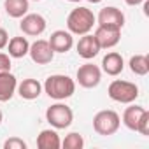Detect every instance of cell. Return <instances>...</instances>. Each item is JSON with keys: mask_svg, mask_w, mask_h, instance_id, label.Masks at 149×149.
<instances>
[{"mask_svg": "<svg viewBox=\"0 0 149 149\" xmlns=\"http://www.w3.org/2000/svg\"><path fill=\"white\" fill-rule=\"evenodd\" d=\"M42 90L47 93L49 98L65 100V98L72 97L74 91H76V81L70 79L68 76H63V74H53V76H49L46 79Z\"/></svg>", "mask_w": 149, "mask_h": 149, "instance_id": "1", "label": "cell"}, {"mask_svg": "<svg viewBox=\"0 0 149 149\" xmlns=\"http://www.w3.org/2000/svg\"><path fill=\"white\" fill-rule=\"evenodd\" d=\"M97 18L95 14L88 9V7H77L70 11L68 18H67V28L72 35H84L90 33L91 28L95 26Z\"/></svg>", "mask_w": 149, "mask_h": 149, "instance_id": "2", "label": "cell"}, {"mask_svg": "<svg viewBox=\"0 0 149 149\" xmlns=\"http://www.w3.org/2000/svg\"><path fill=\"white\" fill-rule=\"evenodd\" d=\"M119 125H121V118L116 111H111V109H105V111H100L95 114L93 118V130L98 133V135H104V137H109V135H114L118 130H119Z\"/></svg>", "mask_w": 149, "mask_h": 149, "instance_id": "3", "label": "cell"}, {"mask_svg": "<svg viewBox=\"0 0 149 149\" xmlns=\"http://www.w3.org/2000/svg\"><path fill=\"white\" fill-rule=\"evenodd\" d=\"M107 93L109 97L114 100V102H119V104H132L137 100L139 97V86L135 83H130V81H121V79H116L109 84L107 88Z\"/></svg>", "mask_w": 149, "mask_h": 149, "instance_id": "4", "label": "cell"}, {"mask_svg": "<svg viewBox=\"0 0 149 149\" xmlns=\"http://www.w3.org/2000/svg\"><path fill=\"white\" fill-rule=\"evenodd\" d=\"M46 119H47V123L53 126V128H56V130H65V128H68L70 125H72V121H74V112H72V109L68 107V105H65V104H53L51 107H47V111H46Z\"/></svg>", "mask_w": 149, "mask_h": 149, "instance_id": "5", "label": "cell"}, {"mask_svg": "<svg viewBox=\"0 0 149 149\" xmlns=\"http://www.w3.org/2000/svg\"><path fill=\"white\" fill-rule=\"evenodd\" d=\"M76 79H77L79 86H83V88H88V90L97 88L102 81V70L93 63H84L77 68Z\"/></svg>", "mask_w": 149, "mask_h": 149, "instance_id": "6", "label": "cell"}, {"mask_svg": "<svg viewBox=\"0 0 149 149\" xmlns=\"http://www.w3.org/2000/svg\"><path fill=\"white\" fill-rule=\"evenodd\" d=\"M28 54H30L32 61L37 63V65H47V63H51L53 58H54V51L51 49L49 42H47V40H42V39H39V40H35L33 44H30Z\"/></svg>", "mask_w": 149, "mask_h": 149, "instance_id": "7", "label": "cell"}, {"mask_svg": "<svg viewBox=\"0 0 149 149\" xmlns=\"http://www.w3.org/2000/svg\"><path fill=\"white\" fill-rule=\"evenodd\" d=\"M93 35H95L100 49H111V47L118 46V42L121 40V30L111 28V26H100L98 25Z\"/></svg>", "mask_w": 149, "mask_h": 149, "instance_id": "8", "label": "cell"}, {"mask_svg": "<svg viewBox=\"0 0 149 149\" xmlns=\"http://www.w3.org/2000/svg\"><path fill=\"white\" fill-rule=\"evenodd\" d=\"M19 28L25 35H30V37H39L40 33H44L46 30V19L44 16L40 14H25L21 18V23H19Z\"/></svg>", "mask_w": 149, "mask_h": 149, "instance_id": "9", "label": "cell"}, {"mask_svg": "<svg viewBox=\"0 0 149 149\" xmlns=\"http://www.w3.org/2000/svg\"><path fill=\"white\" fill-rule=\"evenodd\" d=\"M100 26H111V28H123L125 25V14L118 9V7H104L98 13L97 18Z\"/></svg>", "mask_w": 149, "mask_h": 149, "instance_id": "10", "label": "cell"}, {"mask_svg": "<svg viewBox=\"0 0 149 149\" xmlns=\"http://www.w3.org/2000/svg\"><path fill=\"white\" fill-rule=\"evenodd\" d=\"M47 42H49V46H51V49H53L54 53H67V51H70L72 46H74V37H72L70 32L56 30V32L51 33V37H49Z\"/></svg>", "mask_w": 149, "mask_h": 149, "instance_id": "11", "label": "cell"}, {"mask_svg": "<svg viewBox=\"0 0 149 149\" xmlns=\"http://www.w3.org/2000/svg\"><path fill=\"white\" fill-rule=\"evenodd\" d=\"M76 49H77V54L81 58H84V60H91V58H95L100 53V46H98L95 35H90V33H84L79 39Z\"/></svg>", "mask_w": 149, "mask_h": 149, "instance_id": "12", "label": "cell"}, {"mask_svg": "<svg viewBox=\"0 0 149 149\" xmlns=\"http://www.w3.org/2000/svg\"><path fill=\"white\" fill-rule=\"evenodd\" d=\"M102 68H104V72L107 74V76H112V77L119 76V74L123 72V68H125L123 56L119 53H116V51L107 53L104 56V60H102Z\"/></svg>", "mask_w": 149, "mask_h": 149, "instance_id": "13", "label": "cell"}, {"mask_svg": "<svg viewBox=\"0 0 149 149\" xmlns=\"http://www.w3.org/2000/svg\"><path fill=\"white\" fill-rule=\"evenodd\" d=\"M18 88V79L14 74L4 72L0 74V102H9Z\"/></svg>", "mask_w": 149, "mask_h": 149, "instance_id": "14", "label": "cell"}, {"mask_svg": "<svg viewBox=\"0 0 149 149\" xmlns=\"http://www.w3.org/2000/svg\"><path fill=\"white\" fill-rule=\"evenodd\" d=\"M16 91H18V95H19L21 98H25V100H35V98H39L40 93H42V84H40L37 79L28 77V79H23V81L18 84Z\"/></svg>", "mask_w": 149, "mask_h": 149, "instance_id": "15", "label": "cell"}, {"mask_svg": "<svg viewBox=\"0 0 149 149\" xmlns=\"http://www.w3.org/2000/svg\"><path fill=\"white\" fill-rule=\"evenodd\" d=\"M6 47H7V54L11 58H23L28 54L30 42L26 40V37H13Z\"/></svg>", "mask_w": 149, "mask_h": 149, "instance_id": "16", "label": "cell"}, {"mask_svg": "<svg viewBox=\"0 0 149 149\" xmlns=\"http://www.w3.org/2000/svg\"><path fill=\"white\" fill-rule=\"evenodd\" d=\"M37 147L39 149H58V147H61L60 135L54 130H42L37 137Z\"/></svg>", "mask_w": 149, "mask_h": 149, "instance_id": "17", "label": "cell"}, {"mask_svg": "<svg viewBox=\"0 0 149 149\" xmlns=\"http://www.w3.org/2000/svg\"><path fill=\"white\" fill-rule=\"evenodd\" d=\"M144 111L146 109L140 107V105H130V107H126L125 112H123V123H125V126L128 130L137 132V125H139V119L144 114Z\"/></svg>", "mask_w": 149, "mask_h": 149, "instance_id": "18", "label": "cell"}, {"mask_svg": "<svg viewBox=\"0 0 149 149\" xmlns=\"http://www.w3.org/2000/svg\"><path fill=\"white\" fill-rule=\"evenodd\" d=\"M4 9L11 18L19 19L28 13V0H6Z\"/></svg>", "mask_w": 149, "mask_h": 149, "instance_id": "19", "label": "cell"}, {"mask_svg": "<svg viewBox=\"0 0 149 149\" xmlns=\"http://www.w3.org/2000/svg\"><path fill=\"white\" fill-rule=\"evenodd\" d=\"M130 70L135 76H147L149 72V58L146 54H135L130 58Z\"/></svg>", "mask_w": 149, "mask_h": 149, "instance_id": "20", "label": "cell"}, {"mask_svg": "<svg viewBox=\"0 0 149 149\" xmlns=\"http://www.w3.org/2000/svg\"><path fill=\"white\" fill-rule=\"evenodd\" d=\"M83 146H84V139H83V135L77 133V132L68 133V135L65 137V140L61 142V147H63V149H83Z\"/></svg>", "mask_w": 149, "mask_h": 149, "instance_id": "21", "label": "cell"}, {"mask_svg": "<svg viewBox=\"0 0 149 149\" xmlns=\"http://www.w3.org/2000/svg\"><path fill=\"white\" fill-rule=\"evenodd\" d=\"M137 132H139L140 135H144V137L149 135V112H147V111H144V114L140 116L139 125H137Z\"/></svg>", "mask_w": 149, "mask_h": 149, "instance_id": "22", "label": "cell"}, {"mask_svg": "<svg viewBox=\"0 0 149 149\" xmlns=\"http://www.w3.org/2000/svg\"><path fill=\"white\" fill-rule=\"evenodd\" d=\"M4 149H26V142L19 137H11L4 142Z\"/></svg>", "mask_w": 149, "mask_h": 149, "instance_id": "23", "label": "cell"}, {"mask_svg": "<svg viewBox=\"0 0 149 149\" xmlns=\"http://www.w3.org/2000/svg\"><path fill=\"white\" fill-rule=\"evenodd\" d=\"M11 72V56L6 53H0V74Z\"/></svg>", "mask_w": 149, "mask_h": 149, "instance_id": "24", "label": "cell"}, {"mask_svg": "<svg viewBox=\"0 0 149 149\" xmlns=\"http://www.w3.org/2000/svg\"><path fill=\"white\" fill-rule=\"evenodd\" d=\"M7 42H9V33H7V30L0 26V49H4L7 46Z\"/></svg>", "mask_w": 149, "mask_h": 149, "instance_id": "25", "label": "cell"}, {"mask_svg": "<svg viewBox=\"0 0 149 149\" xmlns=\"http://www.w3.org/2000/svg\"><path fill=\"white\" fill-rule=\"evenodd\" d=\"M125 2H126L128 6H139V4H142V2H146V0H125Z\"/></svg>", "mask_w": 149, "mask_h": 149, "instance_id": "26", "label": "cell"}, {"mask_svg": "<svg viewBox=\"0 0 149 149\" xmlns=\"http://www.w3.org/2000/svg\"><path fill=\"white\" fill-rule=\"evenodd\" d=\"M88 2H91V4H100L102 0H88Z\"/></svg>", "mask_w": 149, "mask_h": 149, "instance_id": "27", "label": "cell"}, {"mask_svg": "<svg viewBox=\"0 0 149 149\" xmlns=\"http://www.w3.org/2000/svg\"><path fill=\"white\" fill-rule=\"evenodd\" d=\"M2 121H4V114H2V111H0V125H2Z\"/></svg>", "mask_w": 149, "mask_h": 149, "instance_id": "28", "label": "cell"}, {"mask_svg": "<svg viewBox=\"0 0 149 149\" xmlns=\"http://www.w3.org/2000/svg\"><path fill=\"white\" fill-rule=\"evenodd\" d=\"M68 2H81V0H68Z\"/></svg>", "mask_w": 149, "mask_h": 149, "instance_id": "29", "label": "cell"}, {"mask_svg": "<svg viewBox=\"0 0 149 149\" xmlns=\"http://www.w3.org/2000/svg\"><path fill=\"white\" fill-rule=\"evenodd\" d=\"M35 2H39V0H35Z\"/></svg>", "mask_w": 149, "mask_h": 149, "instance_id": "30", "label": "cell"}]
</instances>
